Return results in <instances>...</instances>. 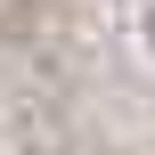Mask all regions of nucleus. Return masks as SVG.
I'll list each match as a JSON object with an SVG mask.
<instances>
[{
  "label": "nucleus",
  "instance_id": "obj_1",
  "mask_svg": "<svg viewBox=\"0 0 155 155\" xmlns=\"http://www.w3.org/2000/svg\"><path fill=\"white\" fill-rule=\"evenodd\" d=\"M147 25H155V16H147Z\"/></svg>",
  "mask_w": 155,
  "mask_h": 155
}]
</instances>
